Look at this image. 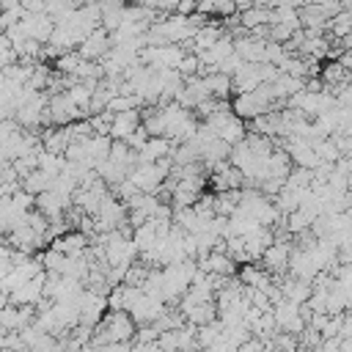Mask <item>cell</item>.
Returning a JSON list of instances; mask_svg holds the SVG:
<instances>
[{
  "mask_svg": "<svg viewBox=\"0 0 352 352\" xmlns=\"http://www.w3.org/2000/svg\"><path fill=\"white\" fill-rule=\"evenodd\" d=\"M138 113L135 110H124V113H113V126H110V138L116 140H129L138 132Z\"/></svg>",
  "mask_w": 352,
  "mask_h": 352,
  "instance_id": "1",
  "label": "cell"
},
{
  "mask_svg": "<svg viewBox=\"0 0 352 352\" xmlns=\"http://www.w3.org/2000/svg\"><path fill=\"white\" fill-rule=\"evenodd\" d=\"M270 16H272L270 8H264V6H250V8L242 11V28L258 30V25H270Z\"/></svg>",
  "mask_w": 352,
  "mask_h": 352,
  "instance_id": "2",
  "label": "cell"
},
{
  "mask_svg": "<svg viewBox=\"0 0 352 352\" xmlns=\"http://www.w3.org/2000/svg\"><path fill=\"white\" fill-rule=\"evenodd\" d=\"M286 261H289V248H286L283 242H272V245L264 250V264H267V267L280 270Z\"/></svg>",
  "mask_w": 352,
  "mask_h": 352,
  "instance_id": "3",
  "label": "cell"
}]
</instances>
